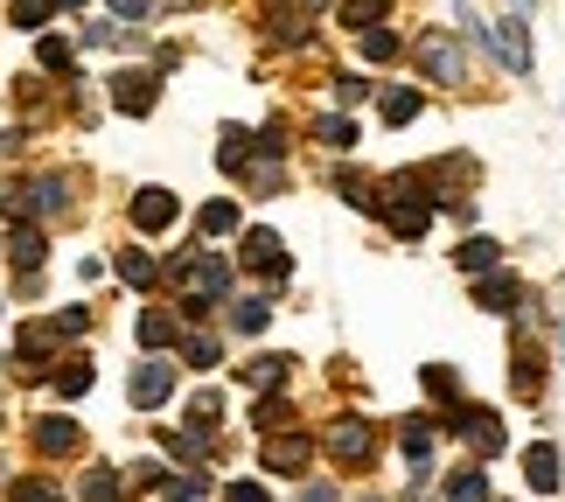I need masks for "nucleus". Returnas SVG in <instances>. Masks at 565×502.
<instances>
[{"instance_id": "obj_10", "label": "nucleus", "mask_w": 565, "mask_h": 502, "mask_svg": "<svg viewBox=\"0 0 565 502\" xmlns=\"http://www.w3.org/2000/svg\"><path fill=\"white\" fill-rule=\"evenodd\" d=\"M245 266L266 273L273 287H279V279H287V245H279L273 231H245Z\"/></svg>"}, {"instance_id": "obj_40", "label": "nucleus", "mask_w": 565, "mask_h": 502, "mask_svg": "<svg viewBox=\"0 0 565 502\" xmlns=\"http://www.w3.org/2000/svg\"><path fill=\"white\" fill-rule=\"evenodd\" d=\"M50 495H56V489H50V482H21V489H14V495H8V502H50Z\"/></svg>"}, {"instance_id": "obj_27", "label": "nucleus", "mask_w": 565, "mask_h": 502, "mask_svg": "<svg viewBox=\"0 0 565 502\" xmlns=\"http://www.w3.org/2000/svg\"><path fill=\"white\" fill-rule=\"evenodd\" d=\"M161 489H168V502H203V495H210V482H203V474H195V468H182V474H168Z\"/></svg>"}, {"instance_id": "obj_16", "label": "nucleus", "mask_w": 565, "mask_h": 502, "mask_svg": "<svg viewBox=\"0 0 565 502\" xmlns=\"http://www.w3.org/2000/svg\"><path fill=\"white\" fill-rule=\"evenodd\" d=\"M454 266L482 279V273H495V266H503V245H495V237H461V252H454Z\"/></svg>"}, {"instance_id": "obj_7", "label": "nucleus", "mask_w": 565, "mask_h": 502, "mask_svg": "<svg viewBox=\"0 0 565 502\" xmlns=\"http://www.w3.org/2000/svg\"><path fill=\"white\" fill-rule=\"evenodd\" d=\"M126 391H134V405H140V412H161L168 398H175V363H168V356L134 363V384H126Z\"/></svg>"}, {"instance_id": "obj_36", "label": "nucleus", "mask_w": 565, "mask_h": 502, "mask_svg": "<svg viewBox=\"0 0 565 502\" xmlns=\"http://www.w3.org/2000/svg\"><path fill=\"white\" fill-rule=\"evenodd\" d=\"M426 391H433V398H447V405L461 398V384H454V370H447V363H426Z\"/></svg>"}, {"instance_id": "obj_33", "label": "nucleus", "mask_w": 565, "mask_h": 502, "mask_svg": "<svg viewBox=\"0 0 565 502\" xmlns=\"http://www.w3.org/2000/svg\"><path fill=\"white\" fill-rule=\"evenodd\" d=\"M42 71H71V63H77V50H71V42H63V35H42Z\"/></svg>"}, {"instance_id": "obj_26", "label": "nucleus", "mask_w": 565, "mask_h": 502, "mask_svg": "<svg viewBox=\"0 0 565 502\" xmlns=\"http://www.w3.org/2000/svg\"><path fill=\"white\" fill-rule=\"evenodd\" d=\"M119 279H126V287H154L161 266H154L147 252H119Z\"/></svg>"}, {"instance_id": "obj_6", "label": "nucleus", "mask_w": 565, "mask_h": 502, "mask_svg": "<svg viewBox=\"0 0 565 502\" xmlns=\"http://www.w3.org/2000/svg\"><path fill=\"white\" fill-rule=\"evenodd\" d=\"M258 440H266V447H258L266 474H300V468L315 461V440H308V432H287V426H279V432H258Z\"/></svg>"}, {"instance_id": "obj_25", "label": "nucleus", "mask_w": 565, "mask_h": 502, "mask_svg": "<svg viewBox=\"0 0 565 502\" xmlns=\"http://www.w3.org/2000/svg\"><path fill=\"white\" fill-rule=\"evenodd\" d=\"M140 342H147V349H154V356H161V349H168V342H175V314H161V308H147V314H140Z\"/></svg>"}, {"instance_id": "obj_22", "label": "nucleus", "mask_w": 565, "mask_h": 502, "mask_svg": "<svg viewBox=\"0 0 565 502\" xmlns=\"http://www.w3.org/2000/svg\"><path fill=\"white\" fill-rule=\"evenodd\" d=\"M21 195H29V210H35V216H50V210L71 203V182H63V174H42V182H29Z\"/></svg>"}, {"instance_id": "obj_45", "label": "nucleus", "mask_w": 565, "mask_h": 502, "mask_svg": "<svg viewBox=\"0 0 565 502\" xmlns=\"http://www.w3.org/2000/svg\"><path fill=\"white\" fill-rule=\"evenodd\" d=\"M56 8H84V0H56Z\"/></svg>"}, {"instance_id": "obj_37", "label": "nucleus", "mask_w": 565, "mask_h": 502, "mask_svg": "<svg viewBox=\"0 0 565 502\" xmlns=\"http://www.w3.org/2000/svg\"><path fill=\"white\" fill-rule=\"evenodd\" d=\"M363 98H371V77L342 71V77H335V105H363Z\"/></svg>"}, {"instance_id": "obj_20", "label": "nucleus", "mask_w": 565, "mask_h": 502, "mask_svg": "<svg viewBox=\"0 0 565 502\" xmlns=\"http://www.w3.org/2000/svg\"><path fill=\"white\" fill-rule=\"evenodd\" d=\"M315 140L329 147V154H350V147H356L363 133H356V119H342V113H321V119H315Z\"/></svg>"}, {"instance_id": "obj_13", "label": "nucleus", "mask_w": 565, "mask_h": 502, "mask_svg": "<svg viewBox=\"0 0 565 502\" xmlns=\"http://www.w3.org/2000/svg\"><path fill=\"white\" fill-rule=\"evenodd\" d=\"M516 300H524V287H516L510 273H482V279H475V308H489V314H510Z\"/></svg>"}, {"instance_id": "obj_18", "label": "nucleus", "mask_w": 565, "mask_h": 502, "mask_svg": "<svg viewBox=\"0 0 565 502\" xmlns=\"http://www.w3.org/2000/svg\"><path fill=\"white\" fill-rule=\"evenodd\" d=\"M510 391H516V398H537V391H545V370H537V349H531V342H516V363H510Z\"/></svg>"}, {"instance_id": "obj_24", "label": "nucleus", "mask_w": 565, "mask_h": 502, "mask_svg": "<svg viewBox=\"0 0 565 502\" xmlns=\"http://www.w3.org/2000/svg\"><path fill=\"white\" fill-rule=\"evenodd\" d=\"M77 495H84V502H119V468H84Z\"/></svg>"}, {"instance_id": "obj_21", "label": "nucleus", "mask_w": 565, "mask_h": 502, "mask_svg": "<svg viewBox=\"0 0 565 502\" xmlns=\"http://www.w3.org/2000/svg\"><path fill=\"white\" fill-rule=\"evenodd\" d=\"M77 440H84L77 419H35V447L42 453H77Z\"/></svg>"}, {"instance_id": "obj_14", "label": "nucleus", "mask_w": 565, "mask_h": 502, "mask_svg": "<svg viewBox=\"0 0 565 502\" xmlns=\"http://www.w3.org/2000/svg\"><path fill=\"white\" fill-rule=\"evenodd\" d=\"M440 502H489V468L482 461H461L447 474V495Z\"/></svg>"}, {"instance_id": "obj_19", "label": "nucleus", "mask_w": 565, "mask_h": 502, "mask_svg": "<svg viewBox=\"0 0 565 502\" xmlns=\"http://www.w3.org/2000/svg\"><path fill=\"white\" fill-rule=\"evenodd\" d=\"M377 113H384V126H412V119H419V113H426V98H419V92H412V84H391V92H384V105H377Z\"/></svg>"}, {"instance_id": "obj_8", "label": "nucleus", "mask_w": 565, "mask_h": 502, "mask_svg": "<svg viewBox=\"0 0 565 502\" xmlns=\"http://www.w3.org/2000/svg\"><path fill=\"white\" fill-rule=\"evenodd\" d=\"M154 98H161V77L154 71H119L113 77V113H154Z\"/></svg>"}, {"instance_id": "obj_15", "label": "nucleus", "mask_w": 565, "mask_h": 502, "mask_svg": "<svg viewBox=\"0 0 565 502\" xmlns=\"http://www.w3.org/2000/svg\"><path fill=\"white\" fill-rule=\"evenodd\" d=\"M237 377H245L252 391H279V384L294 377V356H279V349H273V356H252L245 370H237Z\"/></svg>"}, {"instance_id": "obj_29", "label": "nucleus", "mask_w": 565, "mask_h": 502, "mask_svg": "<svg viewBox=\"0 0 565 502\" xmlns=\"http://www.w3.org/2000/svg\"><path fill=\"white\" fill-rule=\"evenodd\" d=\"M195 224H203L210 237H231V231H237V203H203V216H195Z\"/></svg>"}, {"instance_id": "obj_28", "label": "nucleus", "mask_w": 565, "mask_h": 502, "mask_svg": "<svg viewBox=\"0 0 565 502\" xmlns=\"http://www.w3.org/2000/svg\"><path fill=\"white\" fill-rule=\"evenodd\" d=\"M266 314H273L266 300H237V308H231V329L237 335H258V329H266Z\"/></svg>"}, {"instance_id": "obj_39", "label": "nucleus", "mask_w": 565, "mask_h": 502, "mask_svg": "<svg viewBox=\"0 0 565 502\" xmlns=\"http://www.w3.org/2000/svg\"><path fill=\"white\" fill-rule=\"evenodd\" d=\"M113 14L119 21H147V14H154V0H113Z\"/></svg>"}, {"instance_id": "obj_34", "label": "nucleus", "mask_w": 565, "mask_h": 502, "mask_svg": "<svg viewBox=\"0 0 565 502\" xmlns=\"http://www.w3.org/2000/svg\"><path fill=\"white\" fill-rule=\"evenodd\" d=\"M287 419H294V412H287V398H258V412H252V426H258V432H279Z\"/></svg>"}, {"instance_id": "obj_31", "label": "nucleus", "mask_w": 565, "mask_h": 502, "mask_svg": "<svg viewBox=\"0 0 565 502\" xmlns=\"http://www.w3.org/2000/svg\"><path fill=\"white\" fill-rule=\"evenodd\" d=\"M50 14H56V0H14V8H8V21H14V29H42Z\"/></svg>"}, {"instance_id": "obj_2", "label": "nucleus", "mask_w": 565, "mask_h": 502, "mask_svg": "<svg viewBox=\"0 0 565 502\" xmlns=\"http://www.w3.org/2000/svg\"><path fill=\"white\" fill-rule=\"evenodd\" d=\"M412 63H419L433 84H447V92L468 84V56H461V42H454V29H426L419 42H412Z\"/></svg>"}, {"instance_id": "obj_1", "label": "nucleus", "mask_w": 565, "mask_h": 502, "mask_svg": "<svg viewBox=\"0 0 565 502\" xmlns=\"http://www.w3.org/2000/svg\"><path fill=\"white\" fill-rule=\"evenodd\" d=\"M168 279L182 287V314H203L210 300H224L231 266H224L216 252H189V258H175V266H168Z\"/></svg>"}, {"instance_id": "obj_3", "label": "nucleus", "mask_w": 565, "mask_h": 502, "mask_svg": "<svg viewBox=\"0 0 565 502\" xmlns=\"http://www.w3.org/2000/svg\"><path fill=\"white\" fill-rule=\"evenodd\" d=\"M321 447H329V461L335 468H371V453H377V432L371 419H329V432H321Z\"/></svg>"}, {"instance_id": "obj_38", "label": "nucleus", "mask_w": 565, "mask_h": 502, "mask_svg": "<svg viewBox=\"0 0 565 502\" xmlns=\"http://www.w3.org/2000/svg\"><path fill=\"white\" fill-rule=\"evenodd\" d=\"M84 42H92V50H119V29H113V21H92V29H84Z\"/></svg>"}, {"instance_id": "obj_43", "label": "nucleus", "mask_w": 565, "mask_h": 502, "mask_svg": "<svg viewBox=\"0 0 565 502\" xmlns=\"http://www.w3.org/2000/svg\"><path fill=\"white\" fill-rule=\"evenodd\" d=\"M510 8H516V14H531V8H537V0H510Z\"/></svg>"}, {"instance_id": "obj_17", "label": "nucleus", "mask_w": 565, "mask_h": 502, "mask_svg": "<svg viewBox=\"0 0 565 502\" xmlns=\"http://www.w3.org/2000/svg\"><path fill=\"white\" fill-rule=\"evenodd\" d=\"M524 482H531L537 495H552V489H558V447H545V440H537V447L524 453Z\"/></svg>"}, {"instance_id": "obj_42", "label": "nucleus", "mask_w": 565, "mask_h": 502, "mask_svg": "<svg viewBox=\"0 0 565 502\" xmlns=\"http://www.w3.org/2000/svg\"><path fill=\"white\" fill-rule=\"evenodd\" d=\"M300 502H335V489H329V482H315V489L300 495Z\"/></svg>"}, {"instance_id": "obj_35", "label": "nucleus", "mask_w": 565, "mask_h": 502, "mask_svg": "<svg viewBox=\"0 0 565 502\" xmlns=\"http://www.w3.org/2000/svg\"><path fill=\"white\" fill-rule=\"evenodd\" d=\"M182 356H189V370H210L216 363V335H182Z\"/></svg>"}, {"instance_id": "obj_11", "label": "nucleus", "mask_w": 565, "mask_h": 502, "mask_svg": "<svg viewBox=\"0 0 565 502\" xmlns=\"http://www.w3.org/2000/svg\"><path fill=\"white\" fill-rule=\"evenodd\" d=\"M56 342H63V329H56V321H35V329H21V342H14V363H21V370H50Z\"/></svg>"}, {"instance_id": "obj_9", "label": "nucleus", "mask_w": 565, "mask_h": 502, "mask_svg": "<svg viewBox=\"0 0 565 502\" xmlns=\"http://www.w3.org/2000/svg\"><path fill=\"white\" fill-rule=\"evenodd\" d=\"M175 216H182V203H175L168 189H134V231H147V237H154V231H168V224H175Z\"/></svg>"}, {"instance_id": "obj_23", "label": "nucleus", "mask_w": 565, "mask_h": 502, "mask_svg": "<svg viewBox=\"0 0 565 502\" xmlns=\"http://www.w3.org/2000/svg\"><path fill=\"white\" fill-rule=\"evenodd\" d=\"M384 8H391V0H342V29H384Z\"/></svg>"}, {"instance_id": "obj_5", "label": "nucleus", "mask_w": 565, "mask_h": 502, "mask_svg": "<svg viewBox=\"0 0 565 502\" xmlns=\"http://www.w3.org/2000/svg\"><path fill=\"white\" fill-rule=\"evenodd\" d=\"M447 426L475 447V461H495V453H503V419H495V412H482V405H454Z\"/></svg>"}, {"instance_id": "obj_4", "label": "nucleus", "mask_w": 565, "mask_h": 502, "mask_svg": "<svg viewBox=\"0 0 565 502\" xmlns=\"http://www.w3.org/2000/svg\"><path fill=\"white\" fill-rule=\"evenodd\" d=\"M489 56L503 63L510 77H531V29H524V14H503V21H489Z\"/></svg>"}, {"instance_id": "obj_12", "label": "nucleus", "mask_w": 565, "mask_h": 502, "mask_svg": "<svg viewBox=\"0 0 565 502\" xmlns=\"http://www.w3.org/2000/svg\"><path fill=\"white\" fill-rule=\"evenodd\" d=\"M42 252H50L42 224H21V216H14V231H8V258H14V273H35V266H42Z\"/></svg>"}, {"instance_id": "obj_44", "label": "nucleus", "mask_w": 565, "mask_h": 502, "mask_svg": "<svg viewBox=\"0 0 565 502\" xmlns=\"http://www.w3.org/2000/svg\"><path fill=\"white\" fill-rule=\"evenodd\" d=\"M558 363H565V321H558Z\"/></svg>"}, {"instance_id": "obj_30", "label": "nucleus", "mask_w": 565, "mask_h": 502, "mask_svg": "<svg viewBox=\"0 0 565 502\" xmlns=\"http://www.w3.org/2000/svg\"><path fill=\"white\" fill-rule=\"evenodd\" d=\"M56 391H63V398H84V391H92V363H84V356L63 363V370H56Z\"/></svg>"}, {"instance_id": "obj_41", "label": "nucleus", "mask_w": 565, "mask_h": 502, "mask_svg": "<svg viewBox=\"0 0 565 502\" xmlns=\"http://www.w3.org/2000/svg\"><path fill=\"white\" fill-rule=\"evenodd\" d=\"M224 502H266V489H258V482H231Z\"/></svg>"}, {"instance_id": "obj_32", "label": "nucleus", "mask_w": 565, "mask_h": 502, "mask_svg": "<svg viewBox=\"0 0 565 502\" xmlns=\"http://www.w3.org/2000/svg\"><path fill=\"white\" fill-rule=\"evenodd\" d=\"M356 42H363V56H371V63H391V56H398V35H391V29H363Z\"/></svg>"}]
</instances>
